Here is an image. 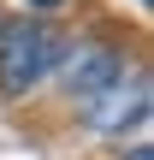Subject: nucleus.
Listing matches in <instances>:
<instances>
[{
    "label": "nucleus",
    "mask_w": 154,
    "mask_h": 160,
    "mask_svg": "<svg viewBox=\"0 0 154 160\" xmlns=\"http://www.w3.org/2000/svg\"><path fill=\"white\" fill-rule=\"evenodd\" d=\"M59 65V36L36 18L0 24V89L6 95H30L47 71Z\"/></svg>",
    "instance_id": "f257e3e1"
},
{
    "label": "nucleus",
    "mask_w": 154,
    "mask_h": 160,
    "mask_svg": "<svg viewBox=\"0 0 154 160\" xmlns=\"http://www.w3.org/2000/svg\"><path fill=\"white\" fill-rule=\"evenodd\" d=\"M83 119H89V131H101V137H119V131H131V125H142L148 119V77H119L113 89H101L95 101H83Z\"/></svg>",
    "instance_id": "f03ea898"
},
{
    "label": "nucleus",
    "mask_w": 154,
    "mask_h": 160,
    "mask_svg": "<svg viewBox=\"0 0 154 160\" xmlns=\"http://www.w3.org/2000/svg\"><path fill=\"white\" fill-rule=\"evenodd\" d=\"M125 77V59H119V48H101V42H77L71 48V59H65V89L77 95V101H95L101 89H113Z\"/></svg>",
    "instance_id": "7ed1b4c3"
},
{
    "label": "nucleus",
    "mask_w": 154,
    "mask_h": 160,
    "mask_svg": "<svg viewBox=\"0 0 154 160\" xmlns=\"http://www.w3.org/2000/svg\"><path fill=\"white\" fill-rule=\"evenodd\" d=\"M125 160H154V148H148V142H137V148H131Z\"/></svg>",
    "instance_id": "20e7f679"
},
{
    "label": "nucleus",
    "mask_w": 154,
    "mask_h": 160,
    "mask_svg": "<svg viewBox=\"0 0 154 160\" xmlns=\"http://www.w3.org/2000/svg\"><path fill=\"white\" fill-rule=\"evenodd\" d=\"M24 6H36V12H53V6H59V0H24Z\"/></svg>",
    "instance_id": "39448f33"
}]
</instances>
